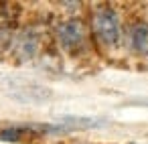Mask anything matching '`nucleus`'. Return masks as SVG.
<instances>
[{
    "instance_id": "f257e3e1",
    "label": "nucleus",
    "mask_w": 148,
    "mask_h": 144,
    "mask_svg": "<svg viewBox=\"0 0 148 144\" xmlns=\"http://www.w3.org/2000/svg\"><path fill=\"white\" fill-rule=\"evenodd\" d=\"M91 31L95 35V39L103 45V47H118L122 41V23L120 16L114 8L110 6H101L93 12L91 19Z\"/></svg>"
},
{
    "instance_id": "f03ea898",
    "label": "nucleus",
    "mask_w": 148,
    "mask_h": 144,
    "mask_svg": "<svg viewBox=\"0 0 148 144\" xmlns=\"http://www.w3.org/2000/svg\"><path fill=\"white\" fill-rule=\"evenodd\" d=\"M59 45L65 51H77L85 45V27L79 19H67L57 27Z\"/></svg>"
},
{
    "instance_id": "7ed1b4c3",
    "label": "nucleus",
    "mask_w": 148,
    "mask_h": 144,
    "mask_svg": "<svg viewBox=\"0 0 148 144\" xmlns=\"http://www.w3.org/2000/svg\"><path fill=\"white\" fill-rule=\"evenodd\" d=\"M128 43L134 53L146 55L148 53V27L144 23H134L128 31Z\"/></svg>"
},
{
    "instance_id": "20e7f679",
    "label": "nucleus",
    "mask_w": 148,
    "mask_h": 144,
    "mask_svg": "<svg viewBox=\"0 0 148 144\" xmlns=\"http://www.w3.org/2000/svg\"><path fill=\"white\" fill-rule=\"evenodd\" d=\"M37 49H39V39H37V35L33 33V31H25V33H21V37H18V41H16V51L23 55V57H33L35 53H37Z\"/></svg>"
},
{
    "instance_id": "39448f33",
    "label": "nucleus",
    "mask_w": 148,
    "mask_h": 144,
    "mask_svg": "<svg viewBox=\"0 0 148 144\" xmlns=\"http://www.w3.org/2000/svg\"><path fill=\"white\" fill-rule=\"evenodd\" d=\"M61 122L67 124V128H97L106 124V120L99 118H77V116H65Z\"/></svg>"
},
{
    "instance_id": "423d86ee",
    "label": "nucleus",
    "mask_w": 148,
    "mask_h": 144,
    "mask_svg": "<svg viewBox=\"0 0 148 144\" xmlns=\"http://www.w3.org/2000/svg\"><path fill=\"white\" fill-rule=\"evenodd\" d=\"M0 138L6 142H18L23 138V128H6L0 132Z\"/></svg>"
}]
</instances>
